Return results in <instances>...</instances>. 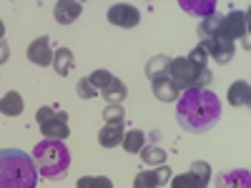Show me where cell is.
Here are the masks:
<instances>
[{
    "instance_id": "cell-23",
    "label": "cell",
    "mask_w": 251,
    "mask_h": 188,
    "mask_svg": "<svg viewBox=\"0 0 251 188\" xmlns=\"http://www.w3.org/2000/svg\"><path fill=\"white\" fill-rule=\"evenodd\" d=\"M123 148L128 151V153H141V148L146 145V136L141 131H128V133H123Z\"/></svg>"
},
{
    "instance_id": "cell-6",
    "label": "cell",
    "mask_w": 251,
    "mask_h": 188,
    "mask_svg": "<svg viewBox=\"0 0 251 188\" xmlns=\"http://www.w3.org/2000/svg\"><path fill=\"white\" fill-rule=\"evenodd\" d=\"M211 181V165L206 161H194L191 171L171 176V188H206Z\"/></svg>"
},
{
    "instance_id": "cell-13",
    "label": "cell",
    "mask_w": 251,
    "mask_h": 188,
    "mask_svg": "<svg viewBox=\"0 0 251 188\" xmlns=\"http://www.w3.org/2000/svg\"><path fill=\"white\" fill-rule=\"evenodd\" d=\"M216 188H251V173L246 168L226 171L216 178Z\"/></svg>"
},
{
    "instance_id": "cell-12",
    "label": "cell",
    "mask_w": 251,
    "mask_h": 188,
    "mask_svg": "<svg viewBox=\"0 0 251 188\" xmlns=\"http://www.w3.org/2000/svg\"><path fill=\"white\" fill-rule=\"evenodd\" d=\"M151 91H153V95H156L161 103H174V100H178V95H181L178 86H176L169 75L151 80Z\"/></svg>"
},
{
    "instance_id": "cell-5",
    "label": "cell",
    "mask_w": 251,
    "mask_h": 188,
    "mask_svg": "<svg viewBox=\"0 0 251 188\" xmlns=\"http://www.w3.org/2000/svg\"><path fill=\"white\" fill-rule=\"evenodd\" d=\"M35 120H38V128L46 138L50 141H66L71 136V128H68V113L60 111L58 106H40L38 113H35Z\"/></svg>"
},
{
    "instance_id": "cell-11",
    "label": "cell",
    "mask_w": 251,
    "mask_h": 188,
    "mask_svg": "<svg viewBox=\"0 0 251 188\" xmlns=\"http://www.w3.org/2000/svg\"><path fill=\"white\" fill-rule=\"evenodd\" d=\"M80 13H83V5L75 3V0H60V3H55V8H53V18L60 25L75 23V20L80 18Z\"/></svg>"
},
{
    "instance_id": "cell-2",
    "label": "cell",
    "mask_w": 251,
    "mask_h": 188,
    "mask_svg": "<svg viewBox=\"0 0 251 188\" xmlns=\"http://www.w3.org/2000/svg\"><path fill=\"white\" fill-rule=\"evenodd\" d=\"M38 171L20 148H0V188H35Z\"/></svg>"
},
{
    "instance_id": "cell-9",
    "label": "cell",
    "mask_w": 251,
    "mask_h": 188,
    "mask_svg": "<svg viewBox=\"0 0 251 188\" xmlns=\"http://www.w3.org/2000/svg\"><path fill=\"white\" fill-rule=\"evenodd\" d=\"M108 23L128 30V28H136L141 23V13H138V8H133L128 3H116L108 8Z\"/></svg>"
},
{
    "instance_id": "cell-31",
    "label": "cell",
    "mask_w": 251,
    "mask_h": 188,
    "mask_svg": "<svg viewBox=\"0 0 251 188\" xmlns=\"http://www.w3.org/2000/svg\"><path fill=\"white\" fill-rule=\"evenodd\" d=\"M10 58V46L5 43V40H0V66Z\"/></svg>"
},
{
    "instance_id": "cell-28",
    "label": "cell",
    "mask_w": 251,
    "mask_h": 188,
    "mask_svg": "<svg viewBox=\"0 0 251 188\" xmlns=\"http://www.w3.org/2000/svg\"><path fill=\"white\" fill-rule=\"evenodd\" d=\"M186 58L191 60L194 66H199V68H206V60H208V55H206V50H203V46H201V43H199V46H196L191 53H188Z\"/></svg>"
},
{
    "instance_id": "cell-15",
    "label": "cell",
    "mask_w": 251,
    "mask_h": 188,
    "mask_svg": "<svg viewBox=\"0 0 251 188\" xmlns=\"http://www.w3.org/2000/svg\"><path fill=\"white\" fill-rule=\"evenodd\" d=\"M226 100L231 103L234 108H249V103H251V88H249V83L246 80H236L234 86L228 88Z\"/></svg>"
},
{
    "instance_id": "cell-14",
    "label": "cell",
    "mask_w": 251,
    "mask_h": 188,
    "mask_svg": "<svg viewBox=\"0 0 251 188\" xmlns=\"http://www.w3.org/2000/svg\"><path fill=\"white\" fill-rule=\"evenodd\" d=\"M98 93L108 100V106H121V103L126 100V95H128V88H126V83H123L121 78L113 75L108 86H106V88H100Z\"/></svg>"
},
{
    "instance_id": "cell-29",
    "label": "cell",
    "mask_w": 251,
    "mask_h": 188,
    "mask_svg": "<svg viewBox=\"0 0 251 188\" xmlns=\"http://www.w3.org/2000/svg\"><path fill=\"white\" fill-rule=\"evenodd\" d=\"M88 188H113V181L106 178V176H93Z\"/></svg>"
},
{
    "instance_id": "cell-25",
    "label": "cell",
    "mask_w": 251,
    "mask_h": 188,
    "mask_svg": "<svg viewBox=\"0 0 251 188\" xmlns=\"http://www.w3.org/2000/svg\"><path fill=\"white\" fill-rule=\"evenodd\" d=\"M111 78H113V75H111V73H108L106 68H98V70H93V73L88 75V80L93 83V88H96V91H100V88H106L108 83H111Z\"/></svg>"
},
{
    "instance_id": "cell-16",
    "label": "cell",
    "mask_w": 251,
    "mask_h": 188,
    "mask_svg": "<svg viewBox=\"0 0 251 188\" xmlns=\"http://www.w3.org/2000/svg\"><path fill=\"white\" fill-rule=\"evenodd\" d=\"M123 141V123H106L98 133V143L103 148H116Z\"/></svg>"
},
{
    "instance_id": "cell-17",
    "label": "cell",
    "mask_w": 251,
    "mask_h": 188,
    "mask_svg": "<svg viewBox=\"0 0 251 188\" xmlns=\"http://www.w3.org/2000/svg\"><path fill=\"white\" fill-rule=\"evenodd\" d=\"M50 66H53V70H55L60 78H66V75L73 70V50H71V48H63V46L55 48Z\"/></svg>"
},
{
    "instance_id": "cell-32",
    "label": "cell",
    "mask_w": 251,
    "mask_h": 188,
    "mask_svg": "<svg viewBox=\"0 0 251 188\" xmlns=\"http://www.w3.org/2000/svg\"><path fill=\"white\" fill-rule=\"evenodd\" d=\"M3 35H5V25H3V20H0V40H5Z\"/></svg>"
},
{
    "instance_id": "cell-30",
    "label": "cell",
    "mask_w": 251,
    "mask_h": 188,
    "mask_svg": "<svg viewBox=\"0 0 251 188\" xmlns=\"http://www.w3.org/2000/svg\"><path fill=\"white\" fill-rule=\"evenodd\" d=\"M153 171H156V176H158V183H161V186H163V183H169V181H171V176H174L169 165H158V168H153Z\"/></svg>"
},
{
    "instance_id": "cell-24",
    "label": "cell",
    "mask_w": 251,
    "mask_h": 188,
    "mask_svg": "<svg viewBox=\"0 0 251 188\" xmlns=\"http://www.w3.org/2000/svg\"><path fill=\"white\" fill-rule=\"evenodd\" d=\"M158 176L156 171H141L136 178H133V188H158Z\"/></svg>"
},
{
    "instance_id": "cell-27",
    "label": "cell",
    "mask_w": 251,
    "mask_h": 188,
    "mask_svg": "<svg viewBox=\"0 0 251 188\" xmlns=\"http://www.w3.org/2000/svg\"><path fill=\"white\" fill-rule=\"evenodd\" d=\"M103 120L106 123H126V111L121 106H108L103 111Z\"/></svg>"
},
{
    "instance_id": "cell-22",
    "label": "cell",
    "mask_w": 251,
    "mask_h": 188,
    "mask_svg": "<svg viewBox=\"0 0 251 188\" xmlns=\"http://www.w3.org/2000/svg\"><path fill=\"white\" fill-rule=\"evenodd\" d=\"M181 8L191 15H203L208 18L211 13H216V3L214 0H208V3H194V0H181Z\"/></svg>"
},
{
    "instance_id": "cell-8",
    "label": "cell",
    "mask_w": 251,
    "mask_h": 188,
    "mask_svg": "<svg viewBox=\"0 0 251 188\" xmlns=\"http://www.w3.org/2000/svg\"><path fill=\"white\" fill-rule=\"evenodd\" d=\"M203 50H206V55L208 58H214L219 66H224V63H228L234 58V53H236V48H234V40H228V38H224V35H214L211 40H203Z\"/></svg>"
},
{
    "instance_id": "cell-4",
    "label": "cell",
    "mask_w": 251,
    "mask_h": 188,
    "mask_svg": "<svg viewBox=\"0 0 251 188\" xmlns=\"http://www.w3.org/2000/svg\"><path fill=\"white\" fill-rule=\"evenodd\" d=\"M169 78L178 86V91H188V88H206L211 83L214 73L208 68H199L194 66L188 58H171L169 63Z\"/></svg>"
},
{
    "instance_id": "cell-10",
    "label": "cell",
    "mask_w": 251,
    "mask_h": 188,
    "mask_svg": "<svg viewBox=\"0 0 251 188\" xmlns=\"http://www.w3.org/2000/svg\"><path fill=\"white\" fill-rule=\"evenodd\" d=\"M28 60L33 66H50L53 63V48H50V38L48 35H40L35 38L33 43L28 46Z\"/></svg>"
},
{
    "instance_id": "cell-3",
    "label": "cell",
    "mask_w": 251,
    "mask_h": 188,
    "mask_svg": "<svg viewBox=\"0 0 251 188\" xmlns=\"http://www.w3.org/2000/svg\"><path fill=\"white\" fill-rule=\"evenodd\" d=\"M33 163L38 176H43L48 181H63L68 176L71 168V151L66 148V141H40L33 148Z\"/></svg>"
},
{
    "instance_id": "cell-18",
    "label": "cell",
    "mask_w": 251,
    "mask_h": 188,
    "mask_svg": "<svg viewBox=\"0 0 251 188\" xmlns=\"http://www.w3.org/2000/svg\"><path fill=\"white\" fill-rule=\"evenodd\" d=\"M0 113L8 116V118H15V116L23 113V98H20L18 91H10L0 98Z\"/></svg>"
},
{
    "instance_id": "cell-7",
    "label": "cell",
    "mask_w": 251,
    "mask_h": 188,
    "mask_svg": "<svg viewBox=\"0 0 251 188\" xmlns=\"http://www.w3.org/2000/svg\"><path fill=\"white\" fill-rule=\"evenodd\" d=\"M219 35H224L228 40L244 38V43H246V35H249V13L246 10H231L228 15H224Z\"/></svg>"
},
{
    "instance_id": "cell-26",
    "label": "cell",
    "mask_w": 251,
    "mask_h": 188,
    "mask_svg": "<svg viewBox=\"0 0 251 188\" xmlns=\"http://www.w3.org/2000/svg\"><path fill=\"white\" fill-rule=\"evenodd\" d=\"M75 93H78L83 100H91V98H96V95H98V91L93 88V83H91L88 78H80V80L75 83Z\"/></svg>"
},
{
    "instance_id": "cell-21",
    "label": "cell",
    "mask_w": 251,
    "mask_h": 188,
    "mask_svg": "<svg viewBox=\"0 0 251 188\" xmlns=\"http://www.w3.org/2000/svg\"><path fill=\"white\" fill-rule=\"evenodd\" d=\"M141 161L146 165H163L166 163V151L161 145H143L141 148Z\"/></svg>"
},
{
    "instance_id": "cell-19",
    "label": "cell",
    "mask_w": 251,
    "mask_h": 188,
    "mask_svg": "<svg viewBox=\"0 0 251 188\" xmlns=\"http://www.w3.org/2000/svg\"><path fill=\"white\" fill-rule=\"evenodd\" d=\"M169 63H171L169 55H153L149 63H146V78H149V80L166 78V75H169Z\"/></svg>"
},
{
    "instance_id": "cell-20",
    "label": "cell",
    "mask_w": 251,
    "mask_h": 188,
    "mask_svg": "<svg viewBox=\"0 0 251 188\" xmlns=\"http://www.w3.org/2000/svg\"><path fill=\"white\" fill-rule=\"evenodd\" d=\"M221 20H224L221 13H211L208 18L201 20V25H199V38H201V43H203V40H211L214 35H219V30H221Z\"/></svg>"
},
{
    "instance_id": "cell-1",
    "label": "cell",
    "mask_w": 251,
    "mask_h": 188,
    "mask_svg": "<svg viewBox=\"0 0 251 188\" xmlns=\"http://www.w3.org/2000/svg\"><path fill=\"white\" fill-rule=\"evenodd\" d=\"M176 120L188 133H206L211 131L221 118V100L208 88H188L178 95Z\"/></svg>"
}]
</instances>
